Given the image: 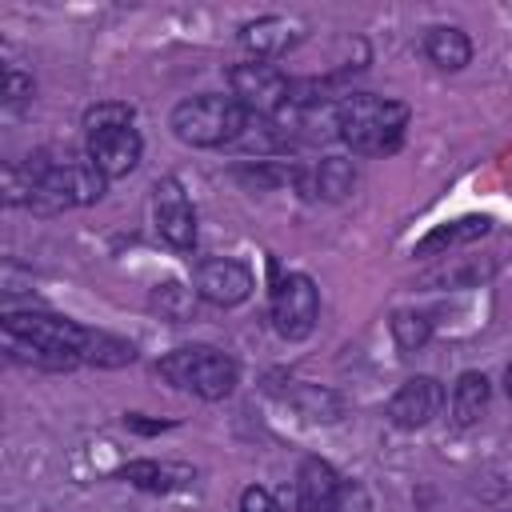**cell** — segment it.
I'll use <instances>...</instances> for the list:
<instances>
[{"mask_svg":"<svg viewBox=\"0 0 512 512\" xmlns=\"http://www.w3.org/2000/svg\"><path fill=\"white\" fill-rule=\"evenodd\" d=\"M136 360V344L124 340V336H112V332H100V328H88V340H84V352H80V364H96V368H124Z\"/></svg>","mask_w":512,"mask_h":512,"instance_id":"e0dca14e","label":"cell"},{"mask_svg":"<svg viewBox=\"0 0 512 512\" xmlns=\"http://www.w3.org/2000/svg\"><path fill=\"white\" fill-rule=\"evenodd\" d=\"M144 152V140L132 124H96L84 128V156L96 164V172L104 180H120L128 172H136Z\"/></svg>","mask_w":512,"mask_h":512,"instance_id":"ba28073f","label":"cell"},{"mask_svg":"<svg viewBox=\"0 0 512 512\" xmlns=\"http://www.w3.org/2000/svg\"><path fill=\"white\" fill-rule=\"evenodd\" d=\"M424 56L444 72H460L472 60V40L452 24H436L424 32Z\"/></svg>","mask_w":512,"mask_h":512,"instance_id":"9a60e30c","label":"cell"},{"mask_svg":"<svg viewBox=\"0 0 512 512\" xmlns=\"http://www.w3.org/2000/svg\"><path fill=\"white\" fill-rule=\"evenodd\" d=\"M428 336H432V320H428L424 312L400 308V312L392 316V340H396L404 352H416V348H424V344H428Z\"/></svg>","mask_w":512,"mask_h":512,"instance_id":"d6986e66","label":"cell"},{"mask_svg":"<svg viewBox=\"0 0 512 512\" xmlns=\"http://www.w3.org/2000/svg\"><path fill=\"white\" fill-rule=\"evenodd\" d=\"M192 292L196 288H180V284H160L156 292H152V304L160 308V316H168V320H188L192 312H196V300H192Z\"/></svg>","mask_w":512,"mask_h":512,"instance_id":"ffe728a7","label":"cell"},{"mask_svg":"<svg viewBox=\"0 0 512 512\" xmlns=\"http://www.w3.org/2000/svg\"><path fill=\"white\" fill-rule=\"evenodd\" d=\"M296 188L308 200H344L356 188V164L348 156H324L312 168H300Z\"/></svg>","mask_w":512,"mask_h":512,"instance_id":"7c38bea8","label":"cell"},{"mask_svg":"<svg viewBox=\"0 0 512 512\" xmlns=\"http://www.w3.org/2000/svg\"><path fill=\"white\" fill-rule=\"evenodd\" d=\"M196 296L208 300V304H220V308H232V304H244L256 288L248 264L240 260H228V256H212V260H200L196 264Z\"/></svg>","mask_w":512,"mask_h":512,"instance_id":"30bf717a","label":"cell"},{"mask_svg":"<svg viewBox=\"0 0 512 512\" xmlns=\"http://www.w3.org/2000/svg\"><path fill=\"white\" fill-rule=\"evenodd\" d=\"M156 372H160L172 388L192 392V396H200V400H224V396L236 388V376H240L236 360H232L228 352L212 348V344H184V348H172V352L156 364Z\"/></svg>","mask_w":512,"mask_h":512,"instance_id":"277c9868","label":"cell"},{"mask_svg":"<svg viewBox=\"0 0 512 512\" xmlns=\"http://www.w3.org/2000/svg\"><path fill=\"white\" fill-rule=\"evenodd\" d=\"M124 424L132 428V432H144V436H152V432H164V428H172V420H144V416H124Z\"/></svg>","mask_w":512,"mask_h":512,"instance_id":"cb8c5ba5","label":"cell"},{"mask_svg":"<svg viewBox=\"0 0 512 512\" xmlns=\"http://www.w3.org/2000/svg\"><path fill=\"white\" fill-rule=\"evenodd\" d=\"M408 128V108L388 96L372 92H352L336 104V136L356 152V156H384L400 144Z\"/></svg>","mask_w":512,"mask_h":512,"instance_id":"7a4b0ae2","label":"cell"},{"mask_svg":"<svg viewBox=\"0 0 512 512\" xmlns=\"http://www.w3.org/2000/svg\"><path fill=\"white\" fill-rule=\"evenodd\" d=\"M504 392H508V400H512V364L504 368Z\"/></svg>","mask_w":512,"mask_h":512,"instance_id":"d4e9b609","label":"cell"},{"mask_svg":"<svg viewBox=\"0 0 512 512\" xmlns=\"http://www.w3.org/2000/svg\"><path fill=\"white\" fill-rule=\"evenodd\" d=\"M88 328L52 312H4V352L36 368H76Z\"/></svg>","mask_w":512,"mask_h":512,"instance_id":"6da1fadb","label":"cell"},{"mask_svg":"<svg viewBox=\"0 0 512 512\" xmlns=\"http://www.w3.org/2000/svg\"><path fill=\"white\" fill-rule=\"evenodd\" d=\"M488 228H492L488 216H460V220L436 224L424 240H416L412 256H436V252H448V248H456V244H472V240H480Z\"/></svg>","mask_w":512,"mask_h":512,"instance_id":"5bb4252c","label":"cell"},{"mask_svg":"<svg viewBox=\"0 0 512 512\" xmlns=\"http://www.w3.org/2000/svg\"><path fill=\"white\" fill-rule=\"evenodd\" d=\"M488 400H492L488 376L484 372H460L456 384H452V420L460 428H472L488 412Z\"/></svg>","mask_w":512,"mask_h":512,"instance_id":"2e32d148","label":"cell"},{"mask_svg":"<svg viewBox=\"0 0 512 512\" xmlns=\"http://www.w3.org/2000/svg\"><path fill=\"white\" fill-rule=\"evenodd\" d=\"M444 408V388L436 376H408L392 400H388V420L396 428H424L428 420H436Z\"/></svg>","mask_w":512,"mask_h":512,"instance_id":"8fae6325","label":"cell"},{"mask_svg":"<svg viewBox=\"0 0 512 512\" xmlns=\"http://www.w3.org/2000/svg\"><path fill=\"white\" fill-rule=\"evenodd\" d=\"M116 476L128 480L132 488H144V492H172V488H176V476H188V472H184V468L156 464V460H128Z\"/></svg>","mask_w":512,"mask_h":512,"instance_id":"ac0fdd59","label":"cell"},{"mask_svg":"<svg viewBox=\"0 0 512 512\" xmlns=\"http://www.w3.org/2000/svg\"><path fill=\"white\" fill-rule=\"evenodd\" d=\"M228 88L248 108V116H256V120L280 116L288 108V100H292V80L276 64H268V60H244V64H236L228 72Z\"/></svg>","mask_w":512,"mask_h":512,"instance_id":"8992f818","label":"cell"},{"mask_svg":"<svg viewBox=\"0 0 512 512\" xmlns=\"http://www.w3.org/2000/svg\"><path fill=\"white\" fill-rule=\"evenodd\" d=\"M296 508L300 512H368V492L356 480H344L328 460L308 456L296 472Z\"/></svg>","mask_w":512,"mask_h":512,"instance_id":"5b68a950","label":"cell"},{"mask_svg":"<svg viewBox=\"0 0 512 512\" xmlns=\"http://www.w3.org/2000/svg\"><path fill=\"white\" fill-rule=\"evenodd\" d=\"M96 124H132V108L128 104H116V100L92 104L84 112V128H96Z\"/></svg>","mask_w":512,"mask_h":512,"instance_id":"44dd1931","label":"cell"},{"mask_svg":"<svg viewBox=\"0 0 512 512\" xmlns=\"http://www.w3.org/2000/svg\"><path fill=\"white\" fill-rule=\"evenodd\" d=\"M268 316H272V328L284 336V340H304L312 336L316 328V316H320V292L312 284V276L304 272H288L272 284V296H268Z\"/></svg>","mask_w":512,"mask_h":512,"instance_id":"52a82bcc","label":"cell"},{"mask_svg":"<svg viewBox=\"0 0 512 512\" xmlns=\"http://www.w3.org/2000/svg\"><path fill=\"white\" fill-rule=\"evenodd\" d=\"M296 40H300V32L288 16H260L240 28V44L252 52V60H272V56L288 52Z\"/></svg>","mask_w":512,"mask_h":512,"instance_id":"4fadbf2b","label":"cell"},{"mask_svg":"<svg viewBox=\"0 0 512 512\" xmlns=\"http://www.w3.org/2000/svg\"><path fill=\"white\" fill-rule=\"evenodd\" d=\"M236 512H280V508H276V496H272L268 488H260V484H248V488L240 492V504H236Z\"/></svg>","mask_w":512,"mask_h":512,"instance_id":"603a6c76","label":"cell"},{"mask_svg":"<svg viewBox=\"0 0 512 512\" xmlns=\"http://www.w3.org/2000/svg\"><path fill=\"white\" fill-rule=\"evenodd\" d=\"M152 224H156L160 240L172 244L176 252H188L196 244V212H192V200H188V192L180 188L176 176L156 180V188H152Z\"/></svg>","mask_w":512,"mask_h":512,"instance_id":"9c48e42d","label":"cell"},{"mask_svg":"<svg viewBox=\"0 0 512 512\" xmlns=\"http://www.w3.org/2000/svg\"><path fill=\"white\" fill-rule=\"evenodd\" d=\"M28 96H32V76H24L16 64H8V68H4V104L16 108V104H24Z\"/></svg>","mask_w":512,"mask_h":512,"instance_id":"7402d4cb","label":"cell"},{"mask_svg":"<svg viewBox=\"0 0 512 512\" xmlns=\"http://www.w3.org/2000/svg\"><path fill=\"white\" fill-rule=\"evenodd\" d=\"M252 116L248 108L228 92H204L192 100H180L168 116V128L180 144L188 148H220V144H236L248 132Z\"/></svg>","mask_w":512,"mask_h":512,"instance_id":"3957f363","label":"cell"}]
</instances>
